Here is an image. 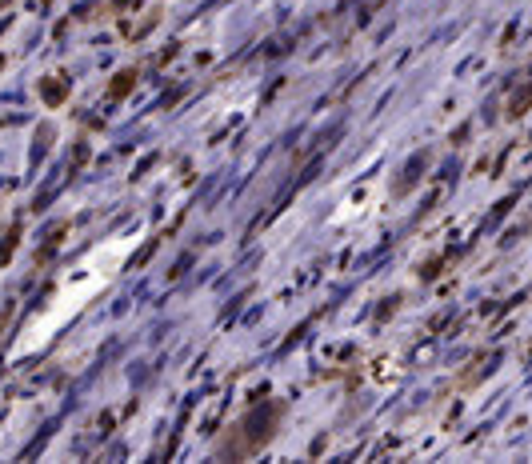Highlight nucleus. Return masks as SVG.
Instances as JSON below:
<instances>
[{"mask_svg":"<svg viewBox=\"0 0 532 464\" xmlns=\"http://www.w3.org/2000/svg\"><path fill=\"white\" fill-rule=\"evenodd\" d=\"M136 244V236H120V240H108L104 248H96L84 264H76V268H68L64 272V288H60V296H56V308L48 312V316H40L36 324H28V336H24V344L20 348H32V344H40L44 336H48V328H56L60 320H68L96 288H104V280L116 272V264H120V256L128 252Z\"/></svg>","mask_w":532,"mask_h":464,"instance_id":"f257e3e1","label":"nucleus"}]
</instances>
